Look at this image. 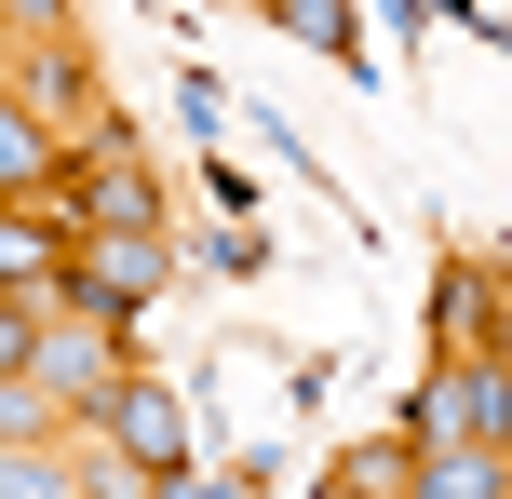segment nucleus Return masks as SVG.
Here are the masks:
<instances>
[{
    "label": "nucleus",
    "instance_id": "obj_14",
    "mask_svg": "<svg viewBox=\"0 0 512 499\" xmlns=\"http://www.w3.org/2000/svg\"><path fill=\"white\" fill-rule=\"evenodd\" d=\"M310 499H391V473H378V446H351V459H324V486Z\"/></svg>",
    "mask_w": 512,
    "mask_h": 499
},
{
    "label": "nucleus",
    "instance_id": "obj_17",
    "mask_svg": "<svg viewBox=\"0 0 512 499\" xmlns=\"http://www.w3.org/2000/svg\"><path fill=\"white\" fill-rule=\"evenodd\" d=\"M0 14H14V41H54V27H68V0H0Z\"/></svg>",
    "mask_w": 512,
    "mask_h": 499
},
{
    "label": "nucleus",
    "instance_id": "obj_13",
    "mask_svg": "<svg viewBox=\"0 0 512 499\" xmlns=\"http://www.w3.org/2000/svg\"><path fill=\"white\" fill-rule=\"evenodd\" d=\"M68 473H81V499H149V473H135L122 446H95V432L68 446Z\"/></svg>",
    "mask_w": 512,
    "mask_h": 499
},
{
    "label": "nucleus",
    "instance_id": "obj_7",
    "mask_svg": "<svg viewBox=\"0 0 512 499\" xmlns=\"http://www.w3.org/2000/svg\"><path fill=\"white\" fill-rule=\"evenodd\" d=\"M122 365H135V351L108 338V324H41V338H27V378L68 405V432H95V405H108V378H122Z\"/></svg>",
    "mask_w": 512,
    "mask_h": 499
},
{
    "label": "nucleus",
    "instance_id": "obj_10",
    "mask_svg": "<svg viewBox=\"0 0 512 499\" xmlns=\"http://www.w3.org/2000/svg\"><path fill=\"white\" fill-rule=\"evenodd\" d=\"M256 27H283V41H310V54H364V14L351 0H243Z\"/></svg>",
    "mask_w": 512,
    "mask_h": 499
},
{
    "label": "nucleus",
    "instance_id": "obj_3",
    "mask_svg": "<svg viewBox=\"0 0 512 499\" xmlns=\"http://www.w3.org/2000/svg\"><path fill=\"white\" fill-rule=\"evenodd\" d=\"M0 95H14L27 122L54 135V149L108 122V81H95V54H81V27H54V41H14V54H0Z\"/></svg>",
    "mask_w": 512,
    "mask_h": 499
},
{
    "label": "nucleus",
    "instance_id": "obj_4",
    "mask_svg": "<svg viewBox=\"0 0 512 499\" xmlns=\"http://www.w3.org/2000/svg\"><path fill=\"white\" fill-rule=\"evenodd\" d=\"M391 446H512V365H499V351H486V365H432Z\"/></svg>",
    "mask_w": 512,
    "mask_h": 499
},
{
    "label": "nucleus",
    "instance_id": "obj_12",
    "mask_svg": "<svg viewBox=\"0 0 512 499\" xmlns=\"http://www.w3.org/2000/svg\"><path fill=\"white\" fill-rule=\"evenodd\" d=\"M0 499H81L68 446H0Z\"/></svg>",
    "mask_w": 512,
    "mask_h": 499
},
{
    "label": "nucleus",
    "instance_id": "obj_2",
    "mask_svg": "<svg viewBox=\"0 0 512 499\" xmlns=\"http://www.w3.org/2000/svg\"><path fill=\"white\" fill-rule=\"evenodd\" d=\"M162 284H176V243H68V257H54L41 324H108V338H135Z\"/></svg>",
    "mask_w": 512,
    "mask_h": 499
},
{
    "label": "nucleus",
    "instance_id": "obj_16",
    "mask_svg": "<svg viewBox=\"0 0 512 499\" xmlns=\"http://www.w3.org/2000/svg\"><path fill=\"white\" fill-rule=\"evenodd\" d=\"M27 338H41V311H27V297H0V378L27 365Z\"/></svg>",
    "mask_w": 512,
    "mask_h": 499
},
{
    "label": "nucleus",
    "instance_id": "obj_6",
    "mask_svg": "<svg viewBox=\"0 0 512 499\" xmlns=\"http://www.w3.org/2000/svg\"><path fill=\"white\" fill-rule=\"evenodd\" d=\"M68 446H81V432H68ZM95 446H122L149 486H162V473H189V419H176V392H162V378H135V365L108 378V405H95Z\"/></svg>",
    "mask_w": 512,
    "mask_h": 499
},
{
    "label": "nucleus",
    "instance_id": "obj_18",
    "mask_svg": "<svg viewBox=\"0 0 512 499\" xmlns=\"http://www.w3.org/2000/svg\"><path fill=\"white\" fill-rule=\"evenodd\" d=\"M0 54H14V14H0Z\"/></svg>",
    "mask_w": 512,
    "mask_h": 499
},
{
    "label": "nucleus",
    "instance_id": "obj_1",
    "mask_svg": "<svg viewBox=\"0 0 512 499\" xmlns=\"http://www.w3.org/2000/svg\"><path fill=\"white\" fill-rule=\"evenodd\" d=\"M54 216H68V243H176V189H162L149 135L108 108L95 135H68V162H54Z\"/></svg>",
    "mask_w": 512,
    "mask_h": 499
},
{
    "label": "nucleus",
    "instance_id": "obj_9",
    "mask_svg": "<svg viewBox=\"0 0 512 499\" xmlns=\"http://www.w3.org/2000/svg\"><path fill=\"white\" fill-rule=\"evenodd\" d=\"M54 162H68V149L0 95V216H41V203H54Z\"/></svg>",
    "mask_w": 512,
    "mask_h": 499
},
{
    "label": "nucleus",
    "instance_id": "obj_11",
    "mask_svg": "<svg viewBox=\"0 0 512 499\" xmlns=\"http://www.w3.org/2000/svg\"><path fill=\"white\" fill-rule=\"evenodd\" d=\"M0 446H68V405H54V392H41L27 365L0 378Z\"/></svg>",
    "mask_w": 512,
    "mask_h": 499
},
{
    "label": "nucleus",
    "instance_id": "obj_15",
    "mask_svg": "<svg viewBox=\"0 0 512 499\" xmlns=\"http://www.w3.org/2000/svg\"><path fill=\"white\" fill-rule=\"evenodd\" d=\"M149 499H270V473H162Z\"/></svg>",
    "mask_w": 512,
    "mask_h": 499
},
{
    "label": "nucleus",
    "instance_id": "obj_5",
    "mask_svg": "<svg viewBox=\"0 0 512 499\" xmlns=\"http://www.w3.org/2000/svg\"><path fill=\"white\" fill-rule=\"evenodd\" d=\"M499 351V243H445L432 257V365H486Z\"/></svg>",
    "mask_w": 512,
    "mask_h": 499
},
{
    "label": "nucleus",
    "instance_id": "obj_8",
    "mask_svg": "<svg viewBox=\"0 0 512 499\" xmlns=\"http://www.w3.org/2000/svg\"><path fill=\"white\" fill-rule=\"evenodd\" d=\"M391 499H512V446H378Z\"/></svg>",
    "mask_w": 512,
    "mask_h": 499
}]
</instances>
